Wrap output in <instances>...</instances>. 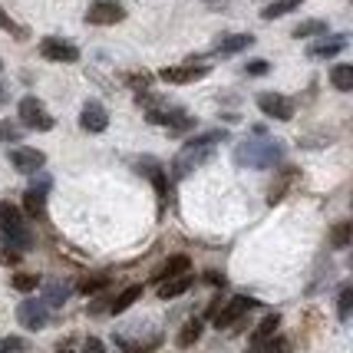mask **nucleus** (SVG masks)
Returning a JSON list of instances; mask_svg holds the SVG:
<instances>
[{
	"mask_svg": "<svg viewBox=\"0 0 353 353\" xmlns=\"http://www.w3.org/2000/svg\"><path fill=\"white\" fill-rule=\"evenodd\" d=\"M225 139H228V132H205V136H195L192 142H185L182 152L175 155V162H172V179H185L199 165H205L215 155V145L225 142Z\"/></svg>",
	"mask_w": 353,
	"mask_h": 353,
	"instance_id": "obj_1",
	"label": "nucleus"
},
{
	"mask_svg": "<svg viewBox=\"0 0 353 353\" xmlns=\"http://www.w3.org/2000/svg\"><path fill=\"white\" fill-rule=\"evenodd\" d=\"M284 159V145L268 136H251L234 145V162L248 169H274Z\"/></svg>",
	"mask_w": 353,
	"mask_h": 353,
	"instance_id": "obj_2",
	"label": "nucleus"
},
{
	"mask_svg": "<svg viewBox=\"0 0 353 353\" xmlns=\"http://www.w3.org/2000/svg\"><path fill=\"white\" fill-rule=\"evenodd\" d=\"M0 238L14 251H27L33 248V234L23 225V212L17 208L14 201H0Z\"/></svg>",
	"mask_w": 353,
	"mask_h": 353,
	"instance_id": "obj_3",
	"label": "nucleus"
},
{
	"mask_svg": "<svg viewBox=\"0 0 353 353\" xmlns=\"http://www.w3.org/2000/svg\"><path fill=\"white\" fill-rule=\"evenodd\" d=\"M20 123L27 125V129H37V132H50L53 129V116L46 112V106L37 99V96H27V99H20Z\"/></svg>",
	"mask_w": 353,
	"mask_h": 353,
	"instance_id": "obj_4",
	"label": "nucleus"
},
{
	"mask_svg": "<svg viewBox=\"0 0 353 353\" xmlns=\"http://www.w3.org/2000/svg\"><path fill=\"white\" fill-rule=\"evenodd\" d=\"M145 119H149V123H159V125H165V129H169V136H182V132H192V129H195V116H188V112H185V109H169V112H149V116H145Z\"/></svg>",
	"mask_w": 353,
	"mask_h": 353,
	"instance_id": "obj_5",
	"label": "nucleus"
},
{
	"mask_svg": "<svg viewBox=\"0 0 353 353\" xmlns=\"http://www.w3.org/2000/svg\"><path fill=\"white\" fill-rule=\"evenodd\" d=\"M119 20H125V10L123 3H116V0H96L86 10V23H92V27H112Z\"/></svg>",
	"mask_w": 353,
	"mask_h": 353,
	"instance_id": "obj_6",
	"label": "nucleus"
},
{
	"mask_svg": "<svg viewBox=\"0 0 353 353\" xmlns=\"http://www.w3.org/2000/svg\"><path fill=\"white\" fill-rule=\"evenodd\" d=\"M258 106H261L264 116H271L277 123H288L294 119V103L281 92H258Z\"/></svg>",
	"mask_w": 353,
	"mask_h": 353,
	"instance_id": "obj_7",
	"label": "nucleus"
},
{
	"mask_svg": "<svg viewBox=\"0 0 353 353\" xmlns=\"http://www.w3.org/2000/svg\"><path fill=\"white\" fill-rule=\"evenodd\" d=\"M40 53L53 63H77L79 60V50L70 43V40H63V37H43V40H40Z\"/></svg>",
	"mask_w": 353,
	"mask_h": 353,
	"instance_id": "obj_8",
	"label": "nucleus"
},
{
	"mask_svg": "<svg viewBox=\"0 0 353 353\" xmlns=\"http://www.w3.org/2000/svg\"><path fill=\"white\" fill-rule=\"evenodd\" d=\"M212 73V66H205V63H185V66H165L159 79H165V83H175V86H185V83H195V79H205Z\"/></svg>",
	"mask_w": 353,
	"mask_h": 353,
	"instance_id": "obj_9",
	"label": "nucleus"
},
{
	"mask_svg": "<svg viewBox=\"0 0 353 353\" xmlns=\"http://www.w3.org/2000/svg\"><path fill=\"white\" fill-rule=\"evenodd\" d=\"M251 307H258V301H251V297H231L225 307L215 314V327L218 330H225V327H234V323L245 317Z\"/></svg>",
	"mask_w": 353,
	"mask_h": 353,
	"instance_id": "obj_10",
	"label": "nucleus"
},
{
	"mask_svg": "<svg viewBox=\"0 0 353 353\" xmlns=\"http://www.w3.org/2000/svg\"><path fill=\"white\" fill-rule=\"evenodd\" d=\"M79 129L90 132V136H99L109 129V112L103 103H86L83 112H79Z\"/></svg>",
	"mask_w": 353,
	"mask_h": 353,
	"instance_id": "obj_11",
	"label": "nucleus"
},
{
	"mask_svg": "<svg viewBox=\"0 0 353 353\" xmlns=\"http://www.w3.org/2000/svg\"><path fill=\"white\" fill-rule=\"evenodd\" d=\"M17 321H20V327H27V330H43L46 327V307L43 301H33V297H27L20 307H17Z\"/></svg>",
	"mask_w": 353,
	"mask_h": 353,
	"instance_id": "obj_12",
	"label": "nucleus"
},
{
	"mask_svg": "<svg viewBox=\"0 0 353 353\" xmlns=\"http://www.w3.org/2000/svg\"><path fill=\"white\" fill-rule=\"evenodd\" d=\"M46 162L43 152H37V149H10V165L17 172H23V175H33V172H40Z\"/></svg>",
	"mask_w": 353,
	"mask_h": 353,
	"instance_id": "obj_13",
	"label": "nucleus"
},
{
	"mask_svg": "<svg viewBox=\"0 0 353 353\" xmlns=\"http://www.w3.org/2000/svg\"><path fill=\"white\" fill-rule=\"evenodd\" d=\"M46 192H50V179H43L40 185H33L30 192L23 195V212L30 218H43L46 215Z\"/></svg>",
	"mask_w": 353,
	"mask_h": 353,
	"instance_id": "obj_14",
	"label": "nucleus"
},
{
	"mask_svg": "<svg viewBox=\"0 0 353 353\" xmlns=\"http://www.w3.org/2000/svg\"><path fill=\"white\" fill-rule=\"evenodd\" d=\"M188 268H192V261H188V254H172L169 261L162 264L159 271H155V277L152 281H169V277H179V274H188Z\"/></svg>",
	"mask_w": 353,
	"mask_h": 353,
	"instance_id": "obj_15",
	"label": "nucleus"
},
{
	"mask_svg": "<svg viewBox=\"0 0 353 353\" xmlns=\"http://www.w3.org/2000/svg\"><path fill=\"white\" fill-rule=\"evenodd\" d=\"M251 43H254V37H251V33H234V37H225V40H218L215 53H218V57H234V53L248 50Z\"/></svg>",
	"mask_w": 353,
	"mask_h": 353,
	"instance_id": "obj_16",
	"label": "nucleus"
},
{
	"mask_svg": "<svg viewBox=\"0 0 353 353\" xmlns=\"http://www.w3.org/2000/svg\"><path fill=\"white\" fill-rule=\"evenodd\" d=\"M188 288H192V274L169 277V281H162V284H159V297H162V301H169V297H182Z\"/></svg>",
	"mask_w": 353,
	"mask_h": 353,
	"instance_id": "obj_17",
	"label": "nucleus"
},
{
	"mask_svg": "<svg viewBox=\"0 0 353 353\" xmlns=\"http://www.w3.org/2000/svg\"><path fill=\"white\" fill-rule=\"evenodd\" d=\"M343 46H347V40H343V37H330V40H321V43H314L307 53L314 57V60H330V57H337Z\"/></svg>",
	"mask_w": 353,
	"mask_h": 353,
	"instance_id": "obj_18",
	"label": "nucleus"
},
{
	"mask_svg": "<svg viewBox=\"0 0 353 353\" xmlns=\"http://www.w3.org/2000/svg\"><path fill=\"white\" fill-rule=\"evenodd\" d=\"M66 297H70V288L60 284V281H50L43 288V307H63Z\"/></svg>",
	"mask_w": 353,
	"mask_h": 353,
	"instance_id": "obj_19",
	"label": "nucleus"
},
{
	"mask_svg": "<svg viewBox=\"0 0 353 353\" xmlns=\"http://www.w3.org/2000/svg\"><path fill=\"white\" fill-rule=\"evenodd\" d=\"M139 297H142V288H139V284H132V288H125V291L119 294L112 304H109V310H112V314H123V310H129L132 304H136Z\"/></svg>",
	"mask_w": 353,
	"mask_h": 353,
	"instance_id": "obj_20",
	"label": "nucleus"
},
{
	"mask_svg": "<svg viewBox=\"0 0 353 353\" xmlns=\"http://www.w3.org/2000/svg\"><path fill=\"white\" fill-rule=\"evenodd\" d=\"M277 327H281V317H277V314H268V317H264V321L254 327L251 340H254V343H261V340H271V337L277 334Z\"/></svg>",
	"mask_w": 353,
	"mask_h": 353,
	"instance_id": "obj_21",
	"label": "nucleus"
},
{
	"mask_svg": "<svg viewBox=\"0 0 353 353\" xmlns=\"http://www.w3.org/2000/svg\"><path fill=\"white\" fill-rule=\"evenodd\" d=\"M330 79H334V86H337L340 92H350L353 90V66H350V63H340V66H334Z\"/></svg>",
	"mask_w": 353,
	"mask_h": 353,
	"instance_id": "obj_22",
	"label": "nucleus"
},
{
	"mask_svg": "<svg viewBox=\"0 0 353 353\" xmlns=\"http://www.w3.org/2000/svg\"><path fill=\"white\" fill-rule=\"evenodd\" d=\"M245 353H288V340H284V337L261 340V343H251Z\"/></svg>",
	"mask_w": 353,
	"mask_h": 353,
	"instance_id": "obj_23",
	"label": "nucleus"
},
{
	"mask_svg": "<svg viewBox=\"0 0 353 353\" xmlns=\"http://www.w3.org/2000/svg\"><path fill=\"white\" fill-rule=\"evenodd\" d=\"M116 343H119V347H123L125 353H152V350H159L162 337H152L149 343H139V340H125V337H119Z\"/></svg>",
	"mask_w": 353,
	"mask_h": 353,
	"instance_id": "obj_24",
	"label": "nucleus"
},
{
	"mask_svg": "<svg viewBox=\"0 0 353 353\" xmlns=\"http://www.w3.org/2000/svg\"><path fill=\"white\" fill-rule=\"evenodd\" d=\"M297 3H304V0H277V3H268L261 10L264 20H274V17H284V14H291Z\"/></svg>",
	"mask_w": 353,
	"mask_h": 353,
	"instance_id": "obj_25",
	"label": "nucleus"
},
{
	"mask_svg": "<svg viewBox=\"0 0 353 353\" xmlns=\"http://www.w3.org/2000/svg\"><path fill=\"white\" fill-rule=\"evenodd\" d=\"M317 33H327V23H323V20H304V23H297V27H294V37H297V40H304V37H317Z\"/></svg>",
	"mask_w": 353,
	"mask_h": 353,
	"instance_id": "obj_26",
	"label": "nucleus"
},
{
	"mask_svg": "<svg viewBox=\"0 0 353 353\" xmlns=\"http://www.w3.org/2000/svg\"><path fill=\"white\" fill-rule=\"evenodd\" d=\"M350 234H353V225H350V221H340V225H334V231H330V245H334V248H347V245H350Z\"/></svg>",
	"mask_w": 353,
	"mask_h": 353,
	"instance_id": "obj_27",
	"label": "nucleus"
},
{
	"mask_svg": "<svg viewBox=\"0 0 353 353\" xmlns=\"http://www.w3.org/2000/svg\"><path fill=\"white\" fill-rule=\"evenodd\" d=\"M337 314H340V321H350V314H353V288L350 284H347V288H340Z\"/></svg>",
	"mask_w": 353,
	"mask_h": 353,
	"instance_id": "obj_28",
	"label": "nucleus"
},
{
	"mask_svg": "<svg viewBox=\"0 0 353 353\" xmlns=\"http://www.w3.org/2000/svg\"><path fill=\"white\" fill-rule=\"evenodd\" d=\"M199 337H201V321H188L182 327V334H179V347H192Z\"/></svg>",
	"mask_w": 353,
	"mask_h": 353,
	"instance_id": "obj_29",
	"label": "nucleus"
},
{
	"mask_svg": "<svg viewBox=\"0 0 353 353\" xmlns=\"http://www.w3.org/2000/svg\"><path fill=\"white\" fill-rule=\"evenodd\" d=\"M40 288V277L37 274H14V291H23V294H30Z\"/></svg>",
	"mask_w": 353,
	"mask_h": 353,
	"instance_id": "obj_30",
	"label": "nucleus"
},
{
	"mask_svg": "<svg viewBox=\"0 0 353 353\" xmlns=\"http://www.w3.org/2000/svg\"><path fill=\"white\" fill-rule=\"evenodd\" d=\"M30 350V343L23 337H3L0 340V353H27Z\"/></svg>",
	"mask_w": 353,
	"mask_h": 353,
	"instance_id": "obj_31",
	"label": "nucleus"
},
{
	"mask_svg": "<svg viewBox=\"0 0 353 353\" xmlns=\"http://www.w3.org/2000/svg\"><path fill=\"white\" fill-rule=\"evenodd\" d=\"M294 175H297V172H294V169H288V172H284V179L277 182V188H271V195H268V201H271V205H274V201H281V195H284V192L291 188Z\"/></svg>",
	"mask_w": 353,
	"mask_h": 353,
	"instance_id": "obj_32",
	"label": "nucleus"
},
{
	"mask_svg": "<svg viewBox=\"0 0 353 353\" xmlns=\"http://www.w3.org/2000/svg\"><path fill=\"white\" fill-rule=\"evenodd\" d=\"M106 284H109V277H103V274H99V277H86V281L79 284V291L92 294V291H99V288H106Z\"/></svg>",
	"mask_w": 353,
	"mask_h": 353,
	"instance_id": "obj_33",
	"label": "nucleus"
},
{
	"mask_svg": "<svg viewBox=\"0 0 353 353\" xmlns=\"http://www.w3.org/2000/svg\"><path fill=\"white\" fill-rule=\"evenodd\" d=\"M268 70H271V66H268V63L264 60H254V63H248V77H264V73H268Z\"/></svg>",
	"mask_w": 353,
	"mask_h": 353,
	"instance_id": "obj_34",
	"label": "nucleus"
},
{
	"mask_svg": "<svg viewBox=\"0 0 353 353\" xmlns=\"http://www.w3.org/2000/svg\"><path fill=\"white\" fill-rule=\"evenodd\" d=\"M0 30H10V33H17V37H23V30L17 27L14 20H10V17L3 14V7H0Z\"/></svg>",
	"mask_w": 353,
	"mask_h": 353,
	"instance_id": "obj_35",
	"label": "nucleus"
},
{
	"mask_svg": "<svg viewBox=\"0 0 353 353\" xmlns=\"http://www.w3.org/2000/svg\"><path fill=\"white\" fill-rule=\"evenodd\" d=\"M0 261H3V264H17V261H20V251H14V248H3V251H0Z\"/></svg>",
	"mask_w": 353,
	"mask_h": 353,
	"instance_id": "obj_36",
	"label": "nucleus"
},
{
	"mask_svg": "<svg viewBox=\"0 0 353 353\" xmlns=\"http://www.w3.org/2000/svg\"><path fill=\"white\" fill-rule=\"evenodd\" d=\"M86 353H103V343H99V340H90V343H86Z\"/></svg>",
	"mask_w": 353,
	"mask_h": 353,
	"instance_id": "obj_37",
	"label": "nucleus"
},
{
	"mask_svg": "<svg viewBox=\"0 0 353 353\" xmlns=\"http://www.w3.org/2000/svg\"><path fill=\"white\" fill-rule=\"evenodd\" d=\"M208 284H215V288H221V284H225V277H221V274H215V271H212V274H208Z\"/></svg>",
	"mask_w": 353,
	"mask_h": 353,
	"instance_id": "obj_38",
	"label": "nucleus"
},
{
	"mask_svg": "<svg viewBox=\"0 0 353 353\" xmlns=\"http://www.w3.org/2000/svg\"><path fill=\"white\" fill-rule=\"evenodd\" d=\"M0 139H3V125H0Z\"/></svg>",
	"mask_w": 353,
	"mask_h": 353,
	"instance_id": "obj_39",
	"label": "nucleus"
},
{
	"mask_svg": "<svg viewBox=\"0 0 353 353\" xmlns=\"http://www.w3.org/2000/svg\"><path fill=\"white\" fill-rule=\"evenodd\" d=\"M0 99H3V90H0Z\"/></svg>",
	"mask_w": 353,
	"mask_h": 353,
	"instance_id": "obj_40",
	"label": "nucleus"
},
{
	"mask_svg": "<svg viewBox=\"0 0 353 353\" xmlns=\"http://www.w3.org/2000/svg\"><path fill=\"white\" fill-rule=\"evenodd\" d=\"M60 353H70V350H60Z\"/></svg>",
	"mask_w": 353,
	"mask_h": 353,
	"instance_id": "obj_41",
	"label": "nucleus"
}]
</instances>
